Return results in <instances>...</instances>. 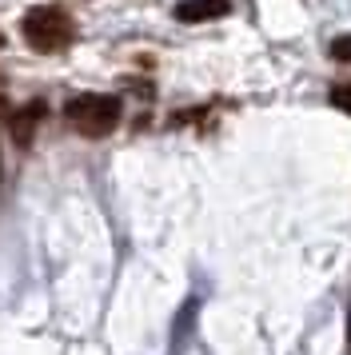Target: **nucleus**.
<instances>
[{"mask_svg":"<svg viewBox=\"0 0 351 355\" xmlns=\"http://www.w3.org/2000/svg\"><path fill=\"white\" fill-rule=\"evenodd\" d=\"M120 116H124V104L116 96H104V92H80L64 104V120L80 132V136H88V140H100V136H108L116 124H120Z\"/></svg>","mask_w":351,"mask_h":355,"instance_id":"nucleus-1","label":"nucleus"},{"mask_svg":"<svg viewBox=\"0 0 351 355\" xmlns=\"http://www.w3.org/2000/svg\"><path fill=\"white\" fill-rule=\"evenodd\" d=\"M20 33L28 40L32 52H64L76 36V24L68 20L64 8L56 4H40V8H28L24 20H20Z\"/></svg>","mask_w":351,"mask_h":355,"instance_id":"nucleus-2","label":"nucleus"},{"mask_svg":"<svg viewBox=\"0 0 351 355\" xmlns=\"http://www.w3.org/2000/svg\"><path fill=\"white\" fill-rule=\"evenodd\" d=\"M232 12V4L228 0H180L176 4V20H184V24H204V20H220Z\"/></svg>","mask_w":351,"mask_h":355,"instance_id":"nucleus-3","label":"nucleus"},{"mask_svg":"<svg viewBox=\"0 0 351 355\" xmlns=\"http://www.w3.org/2000/svg\"><path fill=\"white\" fill-rule=\"evenodd\" d=\"M40 120H44V104H40V100H32V104H24V108H16L12 120H8V124H12V140H16V144L28 148Z\"/></svg>","mask_w":351,"mask_h":355,"instance_id":"nucleus-4","label":"nucleus"},{"mask_svg":"<svg viewBox=\"0 0 351 355\" xmlns=\"http://www.w3.org/2000/svg\"><path fill=\"white\" fill-rule=\"evenodd\" d=\"M332 104L339 108V112L351 116V80L348 84H335V88H332Z\"/></svg>","mask_w":351,"mask_h":355,"instance_id":"nucleus-5","label":"nucleus"},{"mask_svg":"<svg viewBox=\"0 0 351 355\" xmlns=\"http://www.w3.org/2000/svg\"><path fill=\"white\" fill-rule=\"evenodd\" d=\"M332 56L339 60V64H351V33L348 36H335V40H332Z\"/></svg>","mask_w":351,"mask_h":355,"instance_id":"nucleus-6","label":"nucleus"},{"mask_svg":"<svg viewBox=\"0 0 351 355\" xmlns=\"http://www.w3.org/2000/svg\"><path fill=\"white\" fill-rule=\"evenodd\" d=\"M0 176H4V168H0Z\"/></svg>","mask_w":351,"mask_h":355,"instance_id":"nucleus-7","label":"nucleus"}]
</instances>
